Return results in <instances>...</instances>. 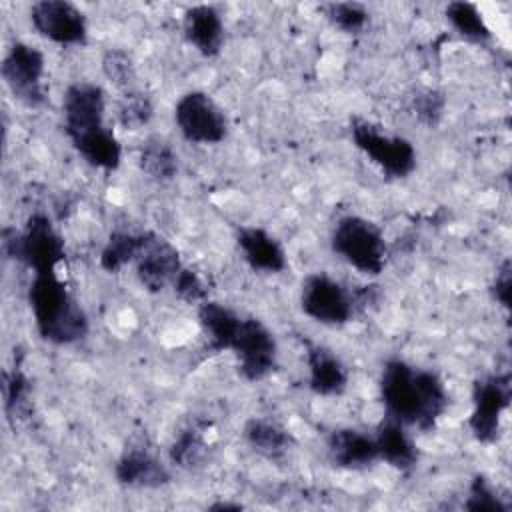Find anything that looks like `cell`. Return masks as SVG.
I'll return each mask as SVG.
<instances>
[{"label":"cell","instance_id":"6da1fadb","mask_svg":"<svg viewBox=\"0 0 512 512\" xmlns=\"http://www.w3.org/2000/svg\"><path fill=\"white\" fill-rule=\"evenodd\" d=\"M380 398L386 414L404 426L432 430L448 408V392L432 370H420L400 358H390L380 374Z\"/></svg>","mask_w":512,"mask_h":512},{"label":"cell","instance_id":"7a4b0ae2","mask_svg":"<svg viewBox=\"0 0 512 512\" xmlns=\"http://www.w3.org/2000/svg\"><path fill=\"white\" fill-rule=\"evenodd\" d=\"M104 90L92 82H72L62 96L64 132L76 152L94 168L116 170L122 146L104 126Z\"/></svg>","mask_w":512,"mask_h":512},{"label":"cell","instance_id":"3957f363","mask_svg":"<svg viewBox=\"0 0 512 512\" xmlns=\"http://www.w3.org/2000/svg\"><path fill=\"white\" fill-rule=\"evenodd\" d=\"M28 302L42 340L62 346L74 344L88 334V316L56 270L34 272Z\"/></svg>","mask_w":512,"mask_h":512},{"label":"cell","instance_id":"277c9868","mask_svg":"<svg viewBox=\"0 0 512 512\" xmlns=\"http://www.w3.org/2000/svg\"><path fill=\"white\" fill-rule=\"evenodd\" d=\"M2 248L8 258L24 262L34 272L56 270L66 258L64 240L46 214H32L22 232L4 228Z\"/></svg>","mask_w":512,"mask_h":512},{"label":"cell","instance_id":"5b68a950","mask_svg":"<svg viewBox=\"0 0 512 512\" xmlns=\"http://www.w3.org/2000/svg\"><path fill=\"white\" fill-rule=\"evenodd\" d=\"M332 250L362 274L378 276L386 266V242L382 230L356 214L342 216L330 238Z\"/></svg>","mask_w":512,"mask_h":512},{"label":"cell","instance_id":"8992f818","mask_svg":"<svg viewBox=\"0 0 512 512\" xmlns=\"http://www.w3.org/2000/svg\"><path fill=\"white\" fill-rule=\"evenodd\" d=\"M350 136L356 148L362 150L388 178H406L414 172L416 150L410 140L386 134L360 116L350 120Z\"/></svg>","mask_w":512,"mask_h":512},{"label":"cell","instance_id":"52a82bcc","mask_svg":"<svg viewBox=\"0 0 512 512\" xmlns=\"http://www.w3.org/2000/svg\"><path fill=\"white\" fill-rule=\"evenodd\" d=\"M44 70V54L26 42H14L2 60V78L8 90L28 108H40L46 102Z\"/></svg>","mask_w":512,"mask_h":512},{"label":"cell","instance_id":"ba28073f","mask_svg":"<svg viewBox=\"0 0 512 512\" xmlns=\"http://www.w3.org/2000/svg\"><path fill=\"white\" fill-rule=\"evenodd\" d=\"M174 122L192 144H218L226 138L228 120L224 110L206 92H186L174 106Z\"/></svg>","mask_w":512,"mask_h":512},{"label":"cell","instance_id":"9c48e42d","mask_svg":"<svg viewBox=\"0 0 512 512\" xmlns=\"http://www.w3.org/2000/svg\"><path fill=\"white\" fill-rule=\"evenodd\" d=\"M230 350L238 358V370L248 382L266 378L276 366L278 346L274 334L258 318H240Z\"/></svg>","mask_w":512,"mask_h":512},{"label":"cell","instance_id":"30bf717a","mask_svg":"<svg viewBox=\"0 0 512 512\" xmlns=\"http://www.w3.org/2000/svg\"><path fill=\"white\" fill-rule=\"evenodd\" d=\"M300 306L308 318L328 326L346 324L354 312L352 294L324 272L308 274L302 280Z\"/></svg>","mask_w":512,"mask_h":512},{"label":"cell","instance_id":"8fae6325","mask_svg":"<svg viewBox=\"0 0 512 512\" xmlns=\"http://www.w3.org/2000/svg\"><path fill=\"white\" fill-rule=\"evenodd\" d=\"M510 374H488L474 382L470 430L482 444H492L500 434L502 412L510 404Z\"/></svg>","mask_w":512,"mask_h":512},{"label":"cell","instance_id":"7c38bea8","mask_svg":"<svg viewBox=\"0 0 512 512\" xmlns=\"http://www.w3.org/2000/svg\"><path fill=\"white\" fill-rule=\"evenodd\" d=\"M34 30L60 46H82L88 36V22L80 8L66 0H40L30 8Z\"/></svg>","mask_w":512,"mask_h":512},{"label":"cell","instance_id":"4fadbf2b","mask_svg":"<svg viewBox=\"0 0 512 512\" xmlns=\"http://www.w3.org/2000/svg\"><path fill=\"white\" fill-rule=\"evenodd\" d=\"M134 264L140 284L152 294L162 292L168 284L176 280L178 272L182 270L178 250L154 232H148L146 242Z\"/></svg>","mask_w":512,"mask_h":512},{"label":"cell","instance_id":"5bb4252c","mask_svg":"<svg viewBox=\"0 0 512 512\" xmlns=\"http://www.w3.org/2000/svg\"><path fill=\"white\" fill-rule=\"evenodd\" d=\"M330 462L346 470H362L378 460L376 438L356 428L332 430L326 440Z\"/></svg>","mask_w":512,"mask_h":512},{"label":"cell","instance_id":"9a60e30c","mask_svg":"<svg viewBox=\"0 0 512 512\" xmlns=\"http://www.w3.org/2000/svg\"><path fill=\"white\" fill-rule=\"evenodd\" d=\"M238 248L252 270L278 274L286 268V252L280 242L260 226H242L236 232Z\"/></svg>","mask_w":512,"mask_h":512},{"label":"cell","instance_id":"2e32d148","mask_svg":"<svg viewBox=\"0 0 512 512\" xmlns=\"http://www.w3.org/2000/svg\"><path fill=\"white\" fill-rule=\"evenodd\" d=\"M184 36L206 58L220 54L224 44V24L214 6L198 4L184 12Z\"/></svg>","mask_w":512,"mask_h":512},{"label":"cell","instance_id":"e0dca14e","mask_svg":"<svg viewBox=\"0 0 512 512\" xmlns=\"http://www.w3.org/2000/svg\"><path fill=\"white\" fill-rule=\"evenodd\" d=\"M114 476L120 484L136 488H160L170 482L166 466L144 448L126 450L114 466Z\"/></svg>","mask_w":512,"mask_h":512},{"label":"cell","instance_id":"ac0fdd59","mask_svg":"<svg viewBox=\"0 0 512 512\" xmlns=\"http://www.w3.org/2000/svg\"><path fill=\"white\" fill-rule=\"evenodd\" d=\"M308 386L318 396H338L346 390L348 372L344 364L324 346L308 344Z\"/></svg>","mask_w":512,"mask_h":512},{"label":"cell","instance_id":"d6986e66","mask_svg":"<svg viewBox=\"0 0 512 512\" xmlns=\"http://www.w3.org/2000/svg\"><path fill=\"white\" fill-rule=\"evenodd\" d=\"M376 446H378V458L388 462L396 470H410L418 462V450L416 444L410 440V436L404 430V424L396 418L388 416L380 422L376 430Z\"/></svg>","mask_w":512,"mask_h":512},{"label":"cell","instance_id":"ffe728a7","mask_svg":"<svg viewBox=\"0 0 512 512\" xmlns=\"http://www.w3.org/2000/svg\"><path fill=\"white\" fill-rule=\"evenodd\" d=\"M244 438L254 452L268 460L284 458L294 442L286 428L268 418H250L244 424Z\"/></svg>","mask_w":512,"mask_h":512},{"label":"cell","instance_id":"44dd1931","mask_svg":"<svg viewBox=\"0 0 512 512\" xmlns=\"http://www.w3.org/2000/svg\"><path fill=\"white\" fill-rule=\"evenodd\" d=\"M240 318L242 316H238L234 310L220 302L204 300L198 306V322L202 326L204 336L208 338V346L216 352L230 348Z\"/></svg>","mask_w":512,"mask_h":512},{"label":"cell","instance_id":"7402d4cb","mask_svg":"<svg viewBox=\"0 0 512 512\" xmlns=\"http://www.w3.org/2000/svg\"><path fill=\"white\" fill-rule=\"evenodd\" d=\"M138 168L152 180H172L178 174V154L164 138L152 136L138 150Z\"/></svg>","mask_w":512,"mask_h":512},{"label":"cell","instance_id":"603a6c76","mask_svg":"<svg viewBox=\"0 0 512 512\" xmlns=\"http://www.w3.org/2000/svg\"><path fill=\"white\" fill-rule=\"evenodd\" d=\"M148 232H126V230H116L108 236L106 246L102 248L100 254V266L106 272H118L122 270L126 264L134 262L146 242Z\"/></svg>","mask_w":512,"mask_h":512},{"label":"cell","instance_id":"cb8c5ba5","mask_svg":"<svg viewBox=\"0 0 512 512\" xmlns=\"http://www.w3.org/2000/svg\"><path fill=\"white\" fill-rule=\"evenodd\" d=\"M446 20L452 24V28L462 34L468 40L474 42H486L490 40V28L486 26L480 10L472 2H450L444 10Z\"/></svg>","mask_w":512,"mask_h":512},{"label":"cell","instance_id":"d4e9b609","mask_svg":"<svg viewBox=\"0 0 512 512\" xmlns=\"http://www.w3.org/2000/svg\"><path fill=\"white\" fill-rule=\"evenodd\" d=\"M204 428L202 424H190L184 428L170 446V460L174 466L180 468H192L198 466L206 454V440H204Z\"/></svg>","mask_w":512,"mask_h":512},{"label":"cell","instance_id":"484cf974","mask_svg":"<svg viewBox=\"0 0 512 512\" xmlns=\"http://www.w3.org/2000/svg\"><path fill=\"white\" fill-rule=\"evenodd\" d=\"M2 392H4V408L8 418L14 422L22 418L28 410V392L30 384L26 374L16 364L12 370H4L2 374Z\"/></svg>","mask_w":512,"mask_h":512},{"label":"cell","instance_id":"4316f807","mask_svg":"<svg viewBox=\"0 0 512 512\" xmlns=\"http://www.w3.org/2000/svg\"><path fill=\"white\" fill-rule=\"evenodd\" d=\"M154 114L152 100L142 94L140 90H128L122 92V98L118 102V122L126 130H138L150 122Z\"/></svg>","mask_w":512,"mask_h":512},{"label":"cell","instance_id":"83f0119b","mask_svg":"<svg viewBox=\"0 0 512 512\" xmlns=\"http://www.w3.org/2000/svg\"><path fill=\"white\" fill-rule=\"evenodd\" d=\"M102 72L122 92L132 90V84L136 80V70L128 52L120 48L106 50L102 56Z\"/></svg>","mask_w":512,"mask_h":512},{"label":"cell","instance_id":"f1b7e54d","mask_svg":"<svg viewBox=\"0 0 512 512\" xmlns=\"http://www.w3.org/2000/svg\"><path fill=\"white\" fill-rule=\"evenodd\" d=\"M326 18L346 34H358L368 24V12L356 2H332L324 6Z\"/></svg>","mask_w":512,"mask_h":512},{"label":"cell","instance_id":"f546056e","mask_svg":"<svg viewBox=\"0 0 512 512\" xmlns=\"http://www.w3.org/2000/svg\"><path fill=\"white\" fill-rule=\"evenodd\" d=\"M470 512H506L508 506L502 502V498L496 494V490L490 486V482L484 476H476L470 484V494L464 504Z\"/></svg>","mask_w":512,"mask_h":512},{"label":"cell","instance_id":"4dcf8cb0","mask_svg":"<svg viewBox=\"0 0 512 512\" xmlns=\"http://www.w3.org/2000/svg\"><path fill=\"white\" fill-rule=\"evenodd\" d=\"M446 98L438 90H422L414 96V114L420 122L428 126H436L444 114Z\"/></svg>","mask_w":512,"mask_h":512},{"label":"cell","instance_id":"1f68e13d","mask_svg":"<svg viewBox=\"0 0 512 512\" xmlns=\"http://www.w3.org/2000/svg\"><path fill=\"white\" fill-rule=\"evenodd\" d=\"M174 292L188 304H196V302H204L208 296V288L202 282V278L188 268H182L176 276V280L172 282Z\"/></svg>","mask_w":512,"mask_h":512},{"label":"cell","instance_id":"d6a6232c","mask_svg":"<svg viewBox=\"0 0 512 512\" xmlns=\"http://www.w3.org/2000/svg\"><path fill=\"white\" fill-rule=\"evenodd\" d=\"M510 292H512V266L510 260H504L498 268L492 282V296L502 308H510Z\"/></svg>","mask_w":512,"mask_h":512},{"label":"cell","instance_id":"836d02e7","mask_svg":"<svg viewBox=\"0 0 512 512\" xmlns=\"http://www.w3.org/2000/svg\"><path fill=\"white\" fill-rule=\"evenodd\" d=\"M212 510H240L242 506L240 504H228V502H220V504H214V506H210Z\"/></svg>","mask_w":512,"mask_h":512}]
</instances>
